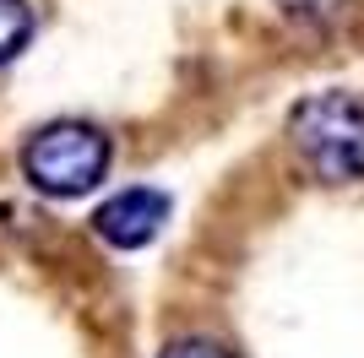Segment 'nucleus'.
Masks as SVG:
<instances>
[{
    "label": "nucleus",
    "instance_id": "obj_1",
    "mask_svg": "<svg viewBox=\"0 0 364 358\" xmlns=\"http://www.w3.org/2000/svg\"><path fill=\"white\" fill-rule=\"evenodd\" d=\"M289 147L326 185L364 179V98L359 92H310L289 114Z\"/></svg>",
    "mask_w": 364,
    "mask_h": 358
},
{
    "label": "nucleus",
    "instance_id": "obj_2",
    "mask_svg": "<svg viewBox=\"0 0 364 358\" xmlns=\"http://www.w3.org/2000/svg\"><path fill=\"white\" fill-rule=\"evenodd\" d=\"M109 158H114V147H109V136L98 125H87V119H55V125L28 136L22 174H28V185L38 195L71 201V195H87L104 185Z\"/></svg>",
    "mask_w": 364,
    "mask_h": 358
},
{
    "label": "nucleus",
    "instance_id": "obj_3",
    "mask_svg": "<svg viewBox=\"0 0 364 358\" xmlns=\"http://www.w3.org/2000/svg\"><path fill=\"white\" fill-rule=\"evenodd\" d=\"M164 223H168V195L147 190V185L109 195L104 207L92 212V234L104 239V244H114V250H141V244H152V239L164 234Z\"/></svg>",
    "mask_w": 364,
    "mask_h": 358
},
{
    "label": "nucleus",
    "instance_id": "obj_4",
    "mask_svg": "<svg viewBox=\"0 0 364 358\" xmlns=\"http://www.w3.org/2000/svg\"><path fill=\"white\" fill-rule=\"evenodd\" d=\"M33 44V6L28 0H0V71Z\"/></svg>",
    "mask_w": 364,
    "mask_h": 358
},
{
    "label": "nucleus",
    "instance_id": "obj_5",
    "mask_svg": "<svg viewBox=\"0 0 364 358\" xmlns=\"http://www.w3.org/2000/svg\"><path fill=\"white\" fill-rule=\"evenodd\" d=\"M158 358H234V353L223 342H213V337H174Z\"/></svg>",
    "mask_w": 364,
    "mask_h": 358
}]
</instances>
